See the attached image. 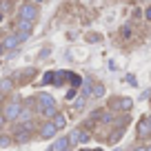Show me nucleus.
<instances>
[{
    "instance_id": "21",
    "label": "nucleus",
    "mask_w": 151,
    "mask_h": 151,
    "mask_svg": "<svg viewBox=\"0 0 151 151\" xmlns=\"http://www.w3.org/2000/svg\"><path fill=\"white\" fill-rule=\"evenodd\" d=\"M98 40H100L98 33H89V36H87V42H98Z\"/></svg>"
},
{
    "instance_id": "11",
    "label": "nucleus",
    "mask_w": 151,
    "mask_h": 151,
    "mask_svg": "<svg viewBox=\"0 0 151 151\" xmlns=\"http://www.w3.org/2000/svg\"><path fill=\"white\" fill-rule=\"evenodd\" d=\"M51 124H53V127L58 129V131H60V129H65V124H67V118H65V113H56V116L51 118Z\"/></svg>"
},
{
    "instance_id": "14",
    "label": "nucleus",
    "mask_w": 151,
    "mask_h": 151,
    "mask_svg": "<svg viewBox=\"0 0 151 151\" xmlns=\"http://www.w3.org/2000/svg\"><path fill=\"white\" fill-rule=\"evenodd\" d=\"M67 80H71V87H73V89L82 85V78L78 73H71V71H67Z\"/></svg>"
},
{
    "instance_id": "22",
    "label": "nucleus",
    "mask_w": 151,
    "mask_h": 151,
    "mask_svg": "<svg viewBox=\"0 0 151 151\" xmlns=\"http://www.w3.org/2000/svg\"><path fill=\"white\" fill-rule=\"evenodd\" d=\"M85 102H87L85 96H80V98H78V102H76V109H82V107H85Z\"/></svg>"
},
{
    "instance_id": "12",
    "label": "nucleus",
    "mask_w": 151,
    "mask_h": 151,
    "mask_svg": "<svg viewBox=\"0 0 151 151\" xmlns=\"http://www.w3.org/2000/svg\"><path fill=\"white\" fill-rule=\"evenodd\" d=\"M65 80H67V71H53V82H51V85L60 87Z\"/></svg>"
},
{
    "instance_id": "34",
    "label": "nucleus",
    "mask_w": 151,
    "mask_h": 151,
    "mask_svg": "<svg viewBox=\"0 0 151 151\" xmlns=\"http://www.w3.org/2000/svg\"><path fill=\"white\" fill-rule=\"evenodd\" d=\"M80 151H89V149H80Z\"/></svg>"
},
{
    "instance_id": "1",
    "label": "nucleus",
    "mask_w": 151,
    "mask_h": 151,
    "mask_svg": "<svg viewBox=\"0 0 151 151\" xmlns=\"http://www.w3.org/2000/svg\"><path fill=\"white\" fill-rule=\"evenodd\" d=\"M33 102H36V109L38 113H42L47 120H51L53 116L58 113V107H56V100H53L51 93H38V98H33Z\"/></svg>"
},
{
    "instance_id": "13",
    "label": "nucleus",
    "mask_w": 151,
    "mask_h": 151,
    "mask_svg": "<svg viewBox=\"0 0 151 151\" xmlns=\"http://www.w3.org/2000/svg\"><path fill=\"white\" fill-rule=\"evenodd\" d=\"M16 120H18V122H29V120H31V109H27V107H22V111H20L18 113V118H16Z\"/></svg>"
},
{
    "instance_id": "32",
    "label": "nucleus",
    "mask_w": 151,
    "mask_h": 151,
    "mask_svg": "<svg viewBox=\"0 0 151 151\" xmlns=\"http://www.w3.org/2000/svg\"><path fill=\"white\" fill-rule=\"evenodd\" d=\"M7 2H16V0H7Z\"/></svg>"
},
{
    "instance_id": "24",
    "label": "nucleus",
    "mask_w": 151,
    "mask_h": 151,
    "mask_svg": "<svg viewBox=\"0 0 151 151\" xmlns=\"http://www.w3.org/2000/svg\"><path fill=\"white\" fill-rule=\"evenodd\" d=\"M127 82H129V85H133V87L138 85V80H136V76H131V73L127 76Z\"/></svg>"
},
{
    "instance_id": "2",
    "label": "nucleus",
    "mask_w": 151,
    "mask_h": 151,
    "mask_svg": "<svg viewBox=\"0 0 151 151\" xmlns=\"http://www.w3.org/2000/svg\"><path fill=\"white\" fill-rule=\"evenodd\" d=\"M20 111H22V102H20L18 98H14V100H7V102L2 104V113H0V116H2L7 122H16Z\"/></svg>"
},
{
    "instance_id": "4",
    "label": "nucleus",
    "mask_w": 151,
    "mask_h": 151,
    "mask_svg": "<svg viewBox=\"0 0 151 151\" xmlns=\"http://www.w3.org/2000/svg\"><path fill=\"white\" fill-rule=\"evenodd\" d=\"M36 18H38V7L33 5V2H24V5L20 7V11H18V20H27V22L33 24Z\"/></svg>"
},
{
    "instance_id": "23",
    "label": "nucleus",
    "mask_w": 151,
    "mask_h": 151,
    "mask_svg": "<svg viewBox=\"0 0 151 151\" xmlns=\"http://www.w3.org/2000/svg\"><path fill=\"white\" fill-rule=\"evenodd\" d=\"M122 38H131V27H122Z\"/></svg>"
},
{
    "instance_id": "9",
    "label": "nucleus",
    "mask_w": 151,
    "mask_h": 151,
    "mask_svg": "<svg viewBox=\"0 0 151 151\" xmlns=\"http://www.w3.org/2000/svg\"><path fill=\"white\" fill-rule=\"evenodd\" d=\"M69 147H71L69 140L62 136V138H58V140H53V145H51V149H49V151H69Z\"/></svg>"
},
{
    "instance_id": "17",
    "label": "nucleus",
    "mask_w": 151,
    "mask_h": 151,
    "mask_svg": "<svg viewBox=\"0 0 151 151\" xmlns=\"http://www.w3.org/2000/svg\"><path fill=\"white\" fill-rule=\"evenodd\" d=\"M89 138H91V136L85 131V129H76V140H78V142H82V145H85Z\"/></svg>"
},
{
    "instance_id": "19",
    "label": "nucleus",
    "mask_w": 151,
    "mask_h": 151,
    "mask_svg": "<svg viewBox=\"0 0 151 151\" xmlns=\"http://www.w3.org/2000/svg\"><path fill=\"white\" fill-rule=\"evenodd\" d=\"M11 136H7V133H0V147H9L11 145Z\"/></svg>"
},
{
    "instance_id": "27",
    "label": "nucleus",
    "mask_w": 151,
    "mask_h": 151,
    "mask_svg": "<svg viewBox=\"0 0 151 151\" xmlns=\"http://www.w3.org/2000/svg\"><path fill=\"white\" fill-rule=\"evenodd\" d=\"M145 16H147V20H151V7H147V9H145Z\"/></svg>"
},
{
    "instance_id": "31",
    "label": "nucleus",
    "mask_w": 151,
    "mask_h": 151,
    "mask_svg": "<svg viewBox=\"0 0 151 151\" xmlns=\"http://www.w3.org/2000/svg\"><path fill=\"white\" fill-rule=\"evenodd\" d=\"M2 18H5V16H2V14H0V22H2Z\"/></svg>"
},
{
    "instance_id": "5",
    "label": "nucleus",
    "mask_w": 151,
    "mask_h": 151,
    "mask_svg": "<svg viewBox=\"0 0 151 151\" xmlns=\"http://www.w3.org/2000/svg\"><path fill=\"white\" fill-rule=\"evenodd\" d=\"M136 136L140 138V140H145V138L151 136V122H149V118H140V120H138V124H136Z\"/></svg>"
},
{
    "instance_id": "18",
    "label": "nucleus",
    "mask_w": 151,
    "mask_h": 151,
    "mask_svg": "<svg viewBox=\"0 0 151 151\" xmlns=\"http://www.w3.org/2000/svg\"><path fill=\"white\" fill-rule=\"evenodd\" d=\"M122 133H124V129H116V131L111 133V138H109V142H118L120 138H122Z\"/></svg>"
},
{
    "instance_id": "6",
    "label": "nucleus",
    "mask_w": 151,
    "mask_h": 151,
    "mask_svg": "<svg viewBox=\"0 0 151 151\" xmlns=\"http://www.w3.org/2000/svg\"><path fill=\"white\" fill-rule=\"evenodd\" d=\"M33 76H36V69H22V71H18V73L14 76V78H11V80H14V85H27L29 80H31Z\"/></svg>"
},
{
    "instance_id": "33",
    "label": "nucleus",
    "mask_w": 151,
    "mask_h": 151,
    "mask_svg": "<svg viewBox=\"0 0 151 151\" xmlns=\"http://www.w3.org/2000/svg\"><path fill=\"white\" fill-rule=\"evenodd\" d=\"M147 151H151V147H147Z\"/></svg>"
},
{
    "instance_id": "29",
    "label": "nucleus",
    "mask_w": 151,
    "mask_h": 151,
    "mask_svg": "<svg viewBox=\"0 0 151 151\" xmlns=\"http://www.w3.org/2000/svg\"><path fill=\"white\" fill-rule=\"evenodd\" d=\"M2 53H5V47H2V45H0V56H2Z\"/></svg>"
},
{
    "instance_id": "3",
    "label": "nucleus",
    "mask_w": 151,
    "mask_h": 151,
    "mask_svg": "<svg viewBox=\"0 0 151 151\" xmlns=\"http://www.w3.org/2000/svg\"><path fill=\"white\" fill-rule=\"evenodd\" d=\"M109 107H111V111L116 113V111H131L133 109V100L129 98V96H116V98H111V102H109Z\"/></svg>"
},
{
    "instance_id": "30",
    "label": "nucleus",
    "mask_w": 151,
    "mask_h": 151,
    "mask_svg": "<svg viewBox=\"0 0 151 151\" xmlns=\"http://www.w3.org/2000/svg\"><path fill=\"white\" fill-rule=\"evenodd\" d=\"M2 100H5V96H2V93H0V102H2Z\"/></svg>"
},
{
    "instance_id": "20",
    "label": "nucleus",
    "mask_w": 151,
    "mask_h": 151,
    "mask_svg": "<svg viewBox=\"0 0 151 151\" xmlns=\"http://www.w3.org/2000/svg\"><path fill=\"white\" fill-rule=\"evenodd\" d=\"M51 82H53V71H47L42 76V85H51Z\"/></svg>"
},
{
    "instance_id": "7",
    "label": "nucleus",
    "mask_w": 151,
    "mask_h": 151,
    "mask_svg": "<svg viewBox=\"0 0 151 151\" xmlns=\"http://www.w3.org/2000/svg\"><path fill=\"white\" fill-rule=\"evenodd\" d=\"M56 133H58V129L51 124V120H47V122L40 127V138H45V140H51Z\"/></svg>"
},
{
    "instance_id": "28",
    "label": "nucleus",
    "mask_w": 151,
    "mask_h": 151,
    "mask_svg": "<svg viewBox=\"0 0 151 151\" xmlns=\"http://www.w3.org/2000/svg\"><path fill=\"white\" fill-rule=\"evenodd\" d=\"M133 151H147V147H136Z\"/></svg>"
},
{
    "instance_id": "25",
    "label": "nucleus",
    "mask_w": 151,
    "mask_h": 151,
    "mask_svg": "<svg viewBox=\"0 0 151 151\" xmlns=\"http://www.w3.org/2000/svg\"><path fill=\"white\" fill-rule=\"evenodd\" d=\"M5 124H7V120L2 118V116H0V133H2V129H5Z\"/></svg>"
},
{
    "instance_id": "10",
    "label": "nucleus",
    "mask_w": 151,
    "mask_h": 151,
    "mask_svg": "<svg viewBox=\"0 0 151 151\" xmlns=\"http://www.w3.org/2000/svg\"><path fill=\"white\" fill-rule=\"evenodd\" d=\"M11 91H14V80H11V78H2V80H0V93L9 96Z\"/></svg>"
},
{
    "instance_id": "8",
    "label": "nucleus",
    "mask_w": 151,
    "mask_h": 151,
    "mask_svg": "<svg viewBox=\"0 0 151 151\" xmlns=\"http://www.w3.org/2000/svg\"><path fill=\"white\" fill-rule=\"evenodd\" d=\"M0 45L5 47V51H11V49H16L20 42H18V36H16V33H9V36H5V40Z\"/></svg>"
},
{
    "instance_id": "26",
    "label": "nucleus",
    "mask_w": 151,
    "mask_h": 151,
    "mask_svg": "<svg viewBox=\"0 0 151 151\" xmlns=\"http://www.w3.org/2000/svg\"><path fill=\"white\" fill-rule=\"evenodd\" d=\"M73 96H76V89H69V91H67V98H69V100L73 98Z\"/></svg>"
},
{
    "instance_id": "15",
    "label": "nucleus",
    "mask_w": 151,
    "mask_h": 151,
    "mask_svg": "<svg viewBox=\"0 0 151 151\" xmlns=\"http://www.w3.org/2000/svg\"><path fill=\"white\" fill-rule=\"evenodd\" d=\"M16 29H18V33H31V22H27V20H18V24H16Z\"/></svg>"
},
{
    "instance_id": "16",
    "label": "nucleus",
    "mask_w": 151,
    "mask_h": 151,
    "mask_svg": "<svg viewBox=\"0 0 151 151\" xmlns=\"http://www.w3.org/2000/svg\"><path fill=\"white\" fill-rule=\"evenodd\" d=\"M91 93H93L96 98H102V96H104V85H100V82L91 85Z\"/></svg>"
}]
</instances>
